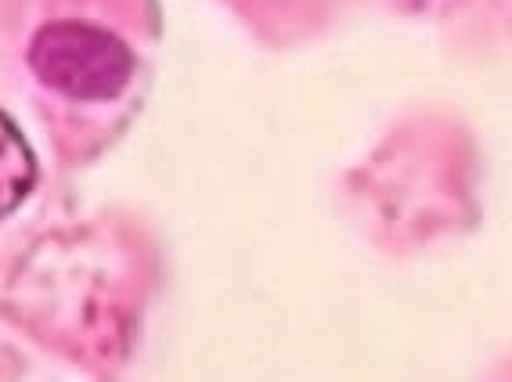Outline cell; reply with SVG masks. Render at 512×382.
Segmentation results:
<instances>
[{
  "label": "cell",
  "instance_id": "6da1fadb",
  "mask_svg": "<svg viewBox=\"0 0 512 382\" xmlns=\"http://www.w3.org/2000/svg\"><path fill=\"white\" fill-rule=\"evenodd\" d=\"M29 69L69 101H112L134 76L130 47L91 22H47L29 40Z\"/></svg>",
  "mask_w": 512,
  "mask_h": 382
},
{
  "label": "cell",
  "instance_id": "7a4b0ae2",
  "mask_svg": "<svg viewBox=\"0 0 512 382\" xmlns=\"http://www.w3.org/2000/svg\"><path fill=\"white\" fill-rule=\"evenodd\" d=\"M37 184V159L19 123L0 112V220L15 213Z\"/></svg>",
  "mask_w": 512,
  "mask_h": 382
}]
</instances>
